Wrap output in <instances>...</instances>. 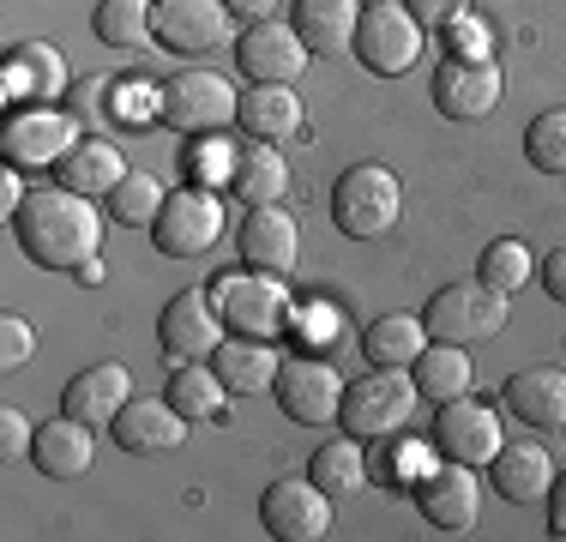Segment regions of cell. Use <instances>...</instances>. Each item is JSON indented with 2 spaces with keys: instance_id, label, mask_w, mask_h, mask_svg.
<instances>
[{
  "instance_id": "1",
  "label": "cell",
  "mask_w": 566,
  "mask_h": 542,
  "mask_svg": "<svg viewBox=\"0 0 566 542\" xmlns=\"http://www.w3.org/2000/svg\"><path fill=\"white\" fill-rule=\"evenodd\" d=\"M12 236H19L24 260L43 271H78L85 260H97L103 248V217L91 206V194L73 187H31L24 206L12 211Z\"/></svg>"
},
{
  "instance_id": "2",
  "label": "cell",
  "mask_w": 566,
  "mask_h": 542,
  "mask_svg": "<svg viewBox=\"0 0 566 542\" xmlns=\"http://www.w3.org/2000/svg\"><path fill=\"white\" fill-rule=\"evenodd\" d=\"M506 314H512V295L489 290V283L476 278V283H447V290L428 295L422 325H428V337H434V344L476 350V344H494V337L506 332Z\"/></svg>"
},
{
  "instance_id": "3",
  "label": "cell",
  "mask_w": 566,
  "mask_h": 542,
  "mask_svg": "<svg viewBox=\"0 0 566 542\" xmlns=\"http://www.w3.org/2000/svg\"><path fill=\"white\" fill-rule=\"evenodd\" d=\"M211 308L223 314L229 337H277L290 320V290H283L277 271H218L206 283Z\"/></svg>"
},
{
  "instance_id": "4",
  "label": "cell",
  "mask_w": 566,
  "mask_h": 542,
  "mask_svg": "<svg viewBox=\"0 0 566 542\" xmlns=\"http://www.w3.org/2000/svg\"><path fill=\"white\" fill-rule=\"evenodd\" d=\"M403 211V187L386 163H349L332 187V223L344 229L349 241H374L398 223Z\"/></svg>"
},
{
  "instance_id": "5",
  "label": "cell",
  "mask_w": 566,
  "mask_h": 542,
  "mask_svg": "<svg viewBox=\"0 0 566 542\" xmlns=\"http://www.w3.org/2000/svg\"><path fill=\"white\" fill-rule=\"evenodd\" d=\"M416 398H422V386H416L410 368H368V379H349L344 386L338 423L356 440H386V434H398L416 416Z\"/></svg>"
},
{
  "instance_id": "6",
  "label": "cell",
  "mask_w": 566,
  "mask_h": 542,
  "mask_svg": "<svg viewBox=\"0 0 566 542\" xmlns=\"http://www.w3.org/2000/svg\"><path fill=\"white\" fill-rule=\"evenodd\" d=\"M241 91L229 85L211 66H181V73L164 85V127L187 133V139H206V133H223L235 121Z\"/></svg>"
},
{
  "instance_id": "7",
  "label": "cell",
  "mask_w": 566,
  "mask_h": 542,
  "mask_svg": "<svg viewBox=\"0 0 566 542\" xmlns=\"http://www.w3.org/2000/svg\"><path fill=\"white\" fill-rule=\"evenodd\" d=\"M223 236V199L218 187H175L164 199V211H157L151 223V241L164 260H199V253H211Z\"/></svg>"
},
{
  "instance_id": "8",
  "label": "cell",
  "mask_w": 566,
  "mask_h": 542,
  "mask_svg": "<svg viewBox=\"0 0 566 542\" xmlns=\"http://www.w3.org/2000/svg\"><path fill=\"white\" fill-rule=\"evenodd\" d=\"M349 54H356L368 73H380V79L410 73V66L422 61V19H416L410 7H398V0H386V7H361V24H356Z\"/></svg>"
},
{
  "instance_id": "9",
  "label": "cell",
  "mask_w": 566,
  "mask_h": 542,
  "mask_svg": "<svg viewBox=\"0 0 566 542\" xmlns=\"http://www.w3.org/2000/svg\"><path fill=\"white\" fill-rule=\"evenodd\" d=\"M78 145V121L55 103H24L7 108V127H0V152H7L12 169H43V163H61Z\"/></svg>"
},
{
  "instance_id": "10",
  "label": "cell",
  "mask_w": 566,
  "mask_h": 542,
  "mask_svg": "<svg viewBox=\"0 0 566 542\" xmlns=\"http://www.w3.org/2000/svg\"><path fill=\"white\" fill-rule=\"evenodd\" d=\"M307 61H314V49H307L302 31L283 24V19H260L235 37V66H241L248 85H295V79L307 73Z\"/></svg>"
},
{
  "instance_id": "11",
  "label": "cell",
  "mask_w": 566,
  "mask_h": 542,
  "mask_svg": "<svg viewBox=\"0 0 566 542\" xmlns=\"http://www.w3.org/2000/svg\"><path fill=\"white\" fill-rule=\"evenodd\" d=\"M344 386L349 379H338V368L332 362H319V356H295V362H283L277 368V404H283V416L290 423H302V428H332L344 416Z\"/></svg>"
},
{
  "instance_id": "12",
  "label": "cell",
  "mask_w": 566,
  "mask_h": 542,
  "mask_svg": "<svg viewBox=\"0 0 566 542\" xmlns=\"http://www.w3.org/2000/svg\"><path fill=\"white\" fill-rule=\"evenodd\" d=\"M260 524L277 542H319V536H332V494L314 477H283L265 488Z\"/></svg>"
},
{
  "instance_id": "13",
  "label": "cell",
  "mask_w": 566,
  "mask_h": 542,
  "mask_svg": "<svg viewBox=\"0 0 566 542\" xmlns=\"http://www.w3.org/2000/svg\"><path fill=\"white\" fill-rule=\"evenodd\" d=\"M223 337H229V325H223L218 308H211L206 290H181L164 314H157V344H164L169 368L175 362H211Z\"/></svg>"
},
{
  "instance_id": "14",
  "label": "cell",
  "mask_w": 566,
  "mask_h": 542,
  "mask_svg": "<svg viewBox=\"0 0 566 542\" xmlns=\"http://www.w3.org/2000/svg\"><path fill=\"white\" fill-rule=\"evenodd\" d=\"M235 12L223 0H151V37L175 54H218L229 49Z\"/></svg>"
},
{
  "instance_id": "15",
  "label": "cell",
  "mask_w": 566,
  "mask_h": 542,
  "mask_svg": "<svg viewBox=\"0 0 566 542\" xmlns=\"http://www.w3.org/2000/svg\"><path fill=\"white\" fill-rule=\"evenodd\" d=\"M416 507H422V519L434 524V531H476L482 519V488H476V470L447 458L440 470H422L416 477Z\"/></svg>"
},
{
  "instance_id": "16",
  "label": "cell",
  "mask_w": 566,
  "mask_h": 542,
  "mask_svg": "<svg viewBox=\"0 0 566 542\" xmlns=\"http://www.w3.org/2000/svg\"><path fill=\"white\" fill-rule=\"evenodd\" d=\"M434 446L447 458H458V465L476 470L501 452V416H494L489 404H476V392H470V398H452V404H440V416H434Z\"/></svg>"
},
{
  "instance_id": "17",
  "label": "cell",
  "mask_w": 566,
  "mask_h": 542,
  "mask_svg": "<svg viewBox=\"0 0 566 542\" xmlns=\"http://www.w3.org/2000/svg\"><path fill=\"white\" fill-rule=\"evenodd\" d=\"M235 248L253 271H277L283 278V271H295V260H302V223L290 217V206H248Z\"/></svg>"
},
{
  "instance_id": "18",
  "label": "cell",
  "mask_w": 566,
  "mask_h": 542,
  "mask_svg": "<svg viewBox=\"0 0 566 542\" xmlns=\"http://www.w3.org/2000/svg\"><path fill=\"white\" fill-rule=\"evenodd\" d=\"M501 103V66L494 61H440L434 73V108L447 121H482Z\"/></svg>"
},
{
  "instance_id": "19",
  "label": "cell",
  "mask_w": 566,
  "mask_h": 542,
  "mask_svg": "<svg viewBox=\"0 0 566 542\" xmlns=\"http://www.w3.org/2000/svg\"><path fill=\"white\" fill-rule=\"evenodd\" d=\"M66 91V61L55 43H19L7 54V73H0V97L7 108H24V103H55Z\"/></svg>"
},
{
  "instance_id": "20",
  "label": "cell",
  "mask_w": 566,
  "mask_h": 542,
  "mask_svg": "<svg viewBox=\"0 0 566 542\" xmlns=\"http://www.w3.org/2000/svg\"><path fill=\"white\" fill-rule=\"evenodd\" d=\"M109 434L120 452H169V446L187 440V416L169 398H127L120 416L109 423Z\"/></svg>"
},
{
  "instance_id": "21",
  "label": "cell",
  "mask_w": 566,
  "mask_h": 542,
  "mask_svg": "<svg viewBox=\"0 0 566 542\" xmlns=\"http://www.w3.org/2000/svg\"><path fill=\"white\" fill-rule=\"evenodd\" d=\"M127 398H133V374L120 362H97V368L73 374V386L61 392V410L78 416L85 428H109Z\"/></svg>"
},
{
  "instance_id": "22",
  "label": "cell",
  "mask_w": 566,
  "mask_h": 542,
  "mask_svg": "<svg viewBox=\"0 0 566 542\" xmlns=\"http://www.w3.org/2000/svg\"><path fill=\"white\" fill-rule=\"evenodd\" d=\"M91 434L97 428H85L78 416H55V423H43L36 428V440H31V465L43 470L49 482H78L91 470V458H97V446H91Z\"/></svg>"
},
{
  "instance_id": "23",
  "label": "cell",
  "mask_w": 566,
  "mask_h": 542,
  "mask_svg": "<svg viewBox=\"0 0 566 542\" xmlns=\"http://www.w3.org/2000/svg\"><path fill=\"white\" fill-rule=\"evenodd\" d=\"M494 470V488H501V500H512V507H524V500H548V488H555V458L543 452L536 440H501V452L489 458Z\"/></svg>"
},
{
  "instance_id": "24",
  "label": "cell",
  "mask_w": 566,
  "mask_h": 542,
  "mask_svg": "<svg viewBox=\"0 0 566 542\" xmlns=\"http://www.w3.org/2000/svg\"><path fill=\"white\" fill-rule=\"evenodd\" d=\"M235 127L265 145L295 139L302 133V97H295V85H248L235 103Z\"/></svg>"
},
{
  "instance_id": "25",
  "label": "cell",
  "mask_w": 566,
  "mask_h": 542,
  "mask_svg": "<svg viewBox=\"0 0 566 542\" xmlns=\"http://www.w3.org/2000/svg\"><path fill=\"white\" fill-rule=\"evenodd\" d=\"M501 398L524 428H566V368H518Z\"/></svg>"
},
{
  "instance_id": "26",
  "label": "cell",
  "mask_w": 566,
  "mask_h": 542,
  "mask_svg": "<svg viewBox=\"0 0 566 542\" xmlns=\"http://www.w3.org/2000/svg\"><path fill=\"white\" fill-rule=\"evenodd\" d=\"M211 368L223 374V386L235 392V398H260V392L277 386V350L265 344V337H223L218 356H211Z\"/></svg>"
},
{
  "instance_id": "27",
  "label": "cell",
  "mask_w": 566,
  "mask_h": 542,
  "mask_svg": "<svg viewBox=\"0 0 566 542\" xmlns=\"http://www.w3.org/2000/svg\"><path fill=\"white\" fill-rule=\"evenodd\" d=\"M229 194H235L241 206H283V194H290V163H283L277 145H265V139L241 145Z\"/></svg>"
},
{
  "instance_id": "28",
  "label": "cell",
  "mask_w": 566,
  "mask_h": 542,
  "mask_svg": "<svg viewBox=\"0 0 566 542\" xmlns=\"http://www.w3.org/2000/svg\"><path fill=\"white\" fill-rule=\"evenodd\" d=\"M120 175H127V157H120V145L109 139H78L73 152L55 163V181L73 187V194H91V199H109L120 187Z\"/></svg>"
},
{
  "instance_id": "29",
  "label": "cell",
  "mask_w": 566,
  "mask_h": 542,
  "mask_svg": "<svg viewBox=\"0 0 566 542\" xmlns=\"http://www.w3.org/2000/svg\"><path fill=\"white\" fill-rule=\"evenodd\" d=\"M361 0H295V31L314 54H344L356 43Z\"/></svg>"
},
{
  "instance_id": "30",
  "label": "cell",
  "mask_w": 566,
  "mask_h": 542,
  "mask_svg": "<svg viewBox=\"0 0 566 542\" xmlns=\"http://www.w3.org/2000/svg\"><path fill=\"white\" fill-rule=\"evenodd\" d=\"M410 374H416V386H422V398H434V404H452V398H470V392H476V362H470L464 344H428Z\"/></svg>"
},
{
  "instance_id": "31",
  "label": "cell",
  "mask_w": 566,
  "mask_h": 542,
  "mask_svg": "<svg viewBox=\"0 0 566 542\" xmlns=\"http://www.w3.org/2000/svg\"><path fill=\"white\" fill-rule=\"evenodd\" d=\"M422 337L428 325L416 314H380L361 332V356H368V368H416V356H422Z\"/></svg>"
},
{
  "instance_id": "32",
  "label": "cell",
  "mask_w": 566,
  "mask_h": 542,
  "mask_svg": "<svg viewBox=\"0 0 566 542\" xmlns=\"http://www.w3.org/2000/svg\"><path fill=\"white\" fill-rule=\"evenodd\" d=\"M229 398H235V392L223 386V374L211 368V362H175V374H169V404L187 416V423H211V416H223Z\"/></svg>"
},
{
  "instance_id": "33",
  "label": "cell",
  "mask_w": 566,
  "mask_h": 542,
  "mask_svg": "<svg viewBox=\"0 0 566 542\" xmlns=\"http://www.w3.org/2000/svg\"><path fill=\"white\" fill-rule=\"evenodd\" d=\"M368 440H356V434H344V440H326L314 458H307V477L326 488L332 500L356 494V488H368V452H361Z\"/></svg>"
},
{
  "instance_id": "34",
  "label": "cell",
  "mask_w": 566,
  "mask_h": 542,
  "mask_svg": "<svg viewBox=\"0 0 566 542\" xmlns=\"http://www.w3.org/2000/svg\"><path fill=\"white\" fill-rule=\"evenodd\" d=\"M91 31H97L109 49H145V43H157V37H151V0H103L97 19H91Z\"/></svg>"
},
{
  "instance_id": "35",
  "label": "cell",
  "mask_w": 566,
  "mask_h": 542,
  "mask_svg": "<svg viewBox=\"0 0 566 542\" xmlns=\"http://www.w3.org/2000/svg\"><path fill=\"white\" fill-rule=\"evenodd\" d=\"M531 271H536V260H531V248H524L518 236L489 241V248H482V260H476V278L489 283V290H501V295H518L524 283H531Z\"/></svg>"
},
{
  "instance_id": "36",
  "label": "cell",
  "mask_w": 566,
  "mask_h": 542,
  "mask_svg": "<svg viewBox=\"0 0 566 542\" xmlns=\"http://www.w3.org/2000/svg\"><path fill=\"white\" fill-rule=\"evenodd\" d=\"M164 181L157 175H145V169H127L120 175V187L109 194V211H115V223H127V229H151L157 223V211H164Z\"/></svg>"
},
{
  "instance_id": "37",
  "label": "cell",
  "mask_w": 566,
  "mask_h": 542,
  "mask_svg": "<svg viewBox=\"0 0 566 542\" xmlns=\"http://www.w3.org/2000/svg\"><path fill=\"white\" fill-rule=\"evenodd\" d=\"M524 157H531V169L566 181V108H543V115L524 127Z\"/></svg>"
},
{
  "instance_id": "38",
  "label": "cell",
  "mask_w": 566,
  "mask_h": 542,
  "mask_svg": "<svg viewBox=\"0 0 566 542\" xmlns=\"http://www.w3.org/2000/svg\"><path fill=\"white\" fill-rule=\"evenodd\" d=\"M109 108H115L120 121H164V85H145V79H120Z\"/></svg>"
},
{
  "instance_id": "39",
  "label": "cell",
  "mask_w": 566,
  "mask_h": 542,
  "mask_svg": "<svg viewBox=\"0 0 566 542\" xmlns=\"http://www.w3.org/2000/svg\"><path fill=\"white\" fill-rule=\"evenodd\" d=\"M235 157L241 152H229V139H218V133H206V152H193V169H199V187H218L235 175Z\"/></svg>"
},
{
  "instance_id": "40",
  "label": "cell",
  "mask_w": 566,
  "mask_h": 542,
  "mask_svg": "<svg viewBox=\"0 0 566 542\" xmlns=\"http://www.w3.org/2000/svg\"><path fill=\"white\" fill-rule=\"evenodd\" d=\"M31 350H36V332L31 325H24L19 314H7L0 320V368H24V362H31Z\"/></svg>"
},
{
  "instance_id": "41",
  "label": "cell",
  "mask_w": 566,
  "mask_h": 542,
  "mask_svg": "<svg viewBox=\"0 0 566 542\" xmlns=\"http://www.w3.org/2000/svg\"><path fill=\"white\" fill-rule=\"evenodd\" d=\"M31 440H36V428L24 423L19 410H0V452H7V458H31Z\"/></svg>"
},
{
  "instance_id": "42",
  "label": "cell",
  "mask_w": 566,
  "mask_h": 542,
  "mask_svg": "<svg viewBox=\"0 0 566 542\" xmlns=\"http://www.w3.org/2000/svg\"><path fill=\"white\" fill-rule=\"evenodd\" d=\"M403 7H410L416 19H422V31H428V24H452V19H464L470 0H403Z\"/></svg>"
},
{
  "instance_id": "43",
  "label": "cell",
  "mask_w": 566,
  "mask_h": 542,
  "mask_svg": "<svg viewBox=\"0 0 566 542\" xmlns=\"http://www.w3.org/2000/svg\"><path fill=\"white\" fill-rule=\"evenodd\" d=\"M452 54L458 61H489V37H482V24L452 19Z\"/></svg>"
},
{
  "instance_id": "44",
  "label": "cell",
  "mask_w": 566,
  "mask_h": 542,
  "mask_svg": "<svg viewBox=\"0 0 566 542\" xmlns=\"http://www.w3.org/2000/svg\"><path fill=\"white\" fill-rule=\"evenodd\" d=\"M543 290H548V295H555V302L566 308V241H560V248L543 260Z\"/></svg>"
},
{
  "instance_id": "45",
  "label": "cell",
  "mask_w": 566,
  "mask_h": 542,
  "mask_svg": "<svg viewBox=\"0 0 566 542\" xmlns=\"http://www.w3.org/2000/svg\"><path fill=\"white\" fill-rule=\"evenodd\" d=\"M241 24H260V19H277V0H223Z\"/></svg>"
},
{
  "instance_id": "46",
  "label": "cell",
  "mask_w": 566,
  "mask_h": 542,
  "mask_svg": "<svg viewBox=\"0 0 566 542\" xmlns=\"http://www.w3.org/2000/svg\"><path fill=\"white\" fill-rule=\"evenodd\" d=\"M548 531L566 536V477H555V488H548Z\"/></svg>"
},
{
  "instance_id": "47",
  "label": "cell",
  "mask_w": 566,
  "mask_h": 542,
  "mask_svg": "<svg viewBox=\"0 0 566 542\" xmlns=\"http://www.w3.org/2000/svg\"><path fill=\"white\" fill-rule=\"evenodd\" d=\"M0 199H7V211L24 206V187H19V169H12V163H7V181H0Z\"/></svg>"
},
{
  "instance_id": "48",
  "label": "cell",
  "mask_w": 566,
  "mask_h": 542,
  "mask_svg": "<svg viewBox=\"0 0 566 542\" xmlns=\"http://www.w3.org/2000/svg\"><path fill=\"white\" fill-rule=\"evenodd\" d=\"M73 278H78V283H97V278H103V260H85V265L73 271Z\"/></svg>"
},
{
  "instance_id": "49",
  "label": "cell",
  "mask_w": 566,
  "mask_h": 542,
  "mask_svg": "<svg viewBox=\"0 0 566 542\" xmlns=\"http://www.w3.org/2000/svg\"><path fill=\"white\" fill-rule=\"evenodd\" d=\"M361 7H386V0H361Z\"/></svg>"
}]
</instances>
